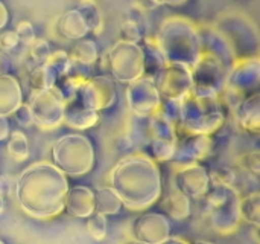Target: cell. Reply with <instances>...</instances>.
I'll use <instances>...</instances> for the list:
<instances>
[{
    "mask_svg": "<svg viewBox=\"0 0 260 244\" xmlns=\"http://www.w3.org/2000/svg\"><path fill=\"white\" fill-rule=\"evenodd\" d=\"M209 176H210V182L213 185L235 186V182H236V174L229 167H222V168L213 170L212 173H209Z\"/></svg>",
    "mask_w": 260,
    "mask_h": 244,
    "instance_id": "f1b7e54d",
    "label": "cell"
},
{
    "mask_svg": "<svg viewBox=\"0 0 260 244\" xmlns=\"http://www.w3.org/2000/svg\"><path fill=\"white\" fill-rule=\"evenodd\" d=\"M239 200L241 196L239 193H236L227 203H224L222 206L213 208L210 209V222H212V228L218 232V234H233L239 223H241V212H239Z\"/></svg>",
    "mask_w": 260,
    "mask_h": 244,
    "instance_id": "4fadbf2b",
    "label": "cell"
},
{
    "mask_svg": "<svg viewBox=\"0 0 260 244\" xmlns=\"http://www.w3.org/2000/svg\"><path fill=\"white\" fill-rule=\"evenodd\" d=\"M161 2L160 0H137V8L140 9V11H149V9H154V8H157L158 5H160Z\"/></svg>",
    "mask_w": 260,
    "mask_h": 244,
    "instance_id": "8d00e7d4",
    "label": "cell"
},
{
    "mask_svg": "<svg viewBox=\"0 0 260 244\" xmlns=\"http://www.w3.org/2000/svg\"><path fill=\"white\" fill-rule=\"evenodd\" d=\"M161 3H168V5H181V3H184V2H187V0H160Z\"/></svg>",
    "mask_w": 260,
    "mask_h": 244,
    "instance_id": "60d3db41",
    "label": "cell"
},
{
    "mask_svg": "<svg viewBox=\"0 0 260 244\" xmlns=\"http://www.w3.org/2000/svg\"><path fill=\"white\" fill-rule=\"evenodd\" d=\"M98 121H99V112L85 109L76 102H75V107L72 104L66 105L64 122H67V125L75 128V130L84 131L87 128L94 127L98 124Z\"/></svg>",
    "mask_w": 260,
    "mask_h": 244,
    "instance_id": "e0dca14e",
    "label": "cell"
},
{
    "mask_svg": "<svg viewBox=\"0 0 260 244\" xmlns=\"http://www.w3.org/2000/svg\"><path fill=\"white\" fill-rule=\"evenodd\" d=\"M56 78L58 75L55 73V70L47 66V64H38L29 76V84L35 92H43V90H49L53 89L56 86Z\"/></svg>",
    "mask_w": 260,
    "mask_h": 244,
    "instance_id": "44dd1931",
    "label": "cell"
},
{
    "mask_svg": "<svg viewBox=\"0 0 260 244\" xmlns=\"http://www.w3.org/2000/svg\"><path fill=\"white\" fill-rule=\"evenodd\" d=\"M123 208L120 197L111 186H104L94 191V212L105 217L117 215Z\"/></svg>",
    "mask_w": 260,
    "mask_h": 244,
    "instance_id": "ffe728a7",
    "label": "cell"
},
{
    "mask_svg": "<svg viewBox=\"0 0 260 244\" xmlns=\"http://www.w3.org/2000/svg\"><path fill=\"white\" fill-rule=\"evenodd\" d=\"M87 223V232L88 235L96 240V241H102L105 240L107 237V232H108V222H107V217L102 215V214H98V212H93L90 217L85 219Z\"/></svg>",
    "mask_w": 260,
    "mask_h": 244,
    "instance_id": "4316f807",
    "label": "cell"
},
{
    "mask_svg": "<svg viewBox=\"0 0 260 244\" xmlns=\"http://www.w3.org/2000/svg\"><path fill=\"white\" fill-rule=\"evenodd\" d=\"M120 35H122V41H126V43H137L142 40V31L137 21L134 20H126L122 23Z\"/></svg>",
    "mask_w": 260,
    "mask_h": 244,
    "instance_id": "4dcf8cb0",
    "label": "cell"
},
{
    "mask_svg": "<svg viewBox=\"0 0 260 244\" xmlns=\"http://www.w3.org/2000/svg\"><path fill=\"white\" fill-rule=\"evenodd\" d=\"M239 212L241 220H245L254 226H259L260 222V194L251 193L247 197H241L239 200Z\"/></svg>",
    "mask_w": 260,
    "mask_h": 244,
    "instance_id": "cb8c5ba5",
    "label": "cell"
},
{
    "mask_svg": "<svg viewBox=\"0 0 260 244\" xmlns=\"http://www.w3.org/2000/svg\"><path fill=\"white\" fill-rule=\"evenodd\" d=\"M9 21V11L6 8V5L0 0V29H3Z\"/></svg>",
    "mask_w": 260,
    "mask_h": 244,
    "instance_id": "74e56055",
    "label": "cell"
},
{
    "mask_svg": "<svg viewBox=\"0 0 260 244\" xmlns=\"http://www.w3.org/2000/svg\"><path fill=\"white\" fill-rule=\"evenodd\" d=\"M46 64L50 66L58 76H66L70 72V69H72V60L62 50L50 53V57H49V60H47Z\"/></svg>",
    "mask_w": 260,
    "mask_h": 244,
    "instance_id": "83f0119b",
    "label": "cell"
},
{
    "mask_svg": "<svg viewBox=\"0 0 260 244\" xmlns=\"http://www.w3.org/2000/svg\"><path fill=\"white\" fill-rule=\"evenodd\" d=\"M116 96L117 95L113 81L105 76H99L85 81L81 86L75 101H78V104H81L85 109L101 112L111 107L116 101Z\"/></svg>",
    "mask_w": 260,
    "mask_h": 244,
    "instance_id": "ba28073f",
    "label": "cell"
},
{
    "mask_svg": "<svg viewBox=\"0 0 260 244\" xmlns=\"http://www.w3.org/2000/svg\"><path fill=\"white\" fill-rule=\"evenodd\" d=\"M160 96L168 101H183L192 92V72L186 64L171 63L158 70L157 81L154 83Z\"/></svg>",
    "mask_w": 260,
    "mask_h": 244,
    "instance_id": "8992f818",
    "label": "cell"
},
{
    "mask_svg": "<svg viewBox=\"0 0 260 244\" xmlns=\"http://www.w3.org/2000/svg\"><path fill=\"white\" fill-rule=\"evenodd\" d=\"M72 60L82 66H90L98 60V47L91 40H81L72 52Z\"/></svg>",
    "mask_w": 260,
    "mask_h": 244,
    "instance_id": "484cf974",
    "label": "cell"
},
{
    "mask_svg": "<svg viewBox=\"0 0 260 244\" xmlns=\"http://www.w3.org/2000/svg\"><path fill=\"white\" fill-rule=\"evenodd\" d=\"M210 185L212 182L209 171L200 164L180 167L175 174V188L184 193L189 199L204 197Z\"/></svg>",
    "mask_w": 260,
    "mask_h": 244,
    "instance_id": "7c38bea8",
    "label": "cell"
},
{
    "mask_svg": "<svg viewBox=\"0 0 260 244\" xmlns=\"http://www.w3.org/2000/svg\"><path fill=\"white\" fill-rule=\"evenodd\" d=\"M0 244H5V243H3V241H2V240H0Z\"/></svg>",
    "mask_w": 260,
    "mask_h": 244,
    "instance_id": "f6af8a7d",
    "label": "cell"
},
{
    "mask_svg": "<svg viewBox=\"0 0 260 244\" xmlns=\"http://www.w3.org/2000/svg\"><path fill=\"white\" fill-rule=\"evenodd\" d=\"M12 115H14L17 124L23 128H27L34 124V116H32V110H30L29 104H21Z\"/></svg>",
    "mask_w": 260,
    "mask_h": 244,
    "instance_id": "836d02e7",
    "label": "cell"
},
{
    "mask_svg": "<svg viewBox=\"0 0 260 244\" xmlns=\"http://www.w3.org/2000/svg\"><path fill=\"white\" fill-rule=\"evenodd\" d=\"M8 153L15 162H24L29 157V141L21 130H14L9 133Z\"/></svg>",
    "mask_w": 260,
    "mask_h": 244,
    "instance_id": "7402d4cb",
    "label": "cell"
},
{
    "mask_svg": "<svg viewBox=\"0 0 260 244\" xmlns=\"http://www.w3.org/2000/svg\"><path fill=\"white\" fill-rule=\"evenodd\" d=\"M126 96L131 110L140 118H152L161 105V96L151 79L133 81L126 90Z\"/></svg>",
    "mask_w": 260,
    "mask_h": 244,
    "instance_id": "9c48e42d",
    "label": "cell"
},
{
    "mask_svg": "<svg viewBox=\"0 0 260 244\" xmlns=\"http://www.w3.org/2000/svg\"><path fill=\"white\" fill-rule=\"evenodd\" d=\"M236 110L239 125L248 133H259V95H253L248 99L242 101Z\"/></svg>",
    "mask_w": 260,
    "mask_h": 244,
    "instance_id": "d6986e66",
    "label": "cell"
},
{
    "mask_svg": "<svg viewBox=\"0 0 260 244\" xmlns=\"http://www.w3.org/2000/svg\"><path fill=\"white\" fill-rule=\"evenodd\" d=\"M259 157H260L259 150H254V151H250V153L244 154V156H242V159H241V165H242V168H245L247 171H250V173H253V174L259 176V171H260Z\"/></svg>",
    "mask_w": 260,
    "mask_h": 244,
    "instance_id": "d6a6232c",
    "label": "cell"
},
{
    "mask_svg": "<svg viewBox=\"0 0 260 244\" xmlns=\"http://www.w3.org/2000/svg\"><path fill=\"white\" fill-rule=\"evenodd\" d=\"M78 11L84 17V20L88 26V31H93L94 34L101 32L104 20H102L101 8L98 6V3L94 0H81Z\"/></svg>",
    "mask_w": 260,
    "mask_h": 244,
    "instance_id": "d4e9b609",
    "label": "cell"
},
{
    "mask_svg": "<svg viewBox=\"0 0 260 244\" xmlns=\"http://www.w3.org/2000/svg\"><path fill=\"white\" fill-rule=\"evenodd\" d=\"M160 200H161L160 203H161L163 212L166 214L168 219H172L175 222H184L192 214L190 199L177 188L169 191L165 197H160Z\"/></svg>",
    "mask_w": 260,
    "mask_h": 244,
    "instance_id": "2e32d148",
    "label": "cell"
},
{
    "mask_svg": "<svg viewBox=\"0 0 260 244\" xmlns=\"http://www.w3.org/2000/svg\"><path fill=\"white\" fill-rule=\"evenodd\" d=\"M171 222L160 212L142 214L133 226V235L136 240L146 244H161L171 237Z\"/></svg>",
    "mask_w": 260,
    "mask_h": 244,
    "instance_id": "30bf717a",
    "label": "cell"
},
{
    "mask_svg": "<svg viewBox=\"0 0 260 244\" xmlns=\"http://www.w3.org/2000/svg\"><path fill=\"white\" fill-rule=\"evenodd\" d=\"M224 122L222 109L218 98H198L187 96L181 101V113L178 127L180 130L192 134H212Z\"/></svg>",
    "mask_w": 260,
    "mask_h": 244,
    "instance_id": "277c9868",
    "label": "cell"
},
{
    "mask_svg": "<svg viewBox=\"0 0 260 244\" xmlns=\"http://www.w3.org/2000/svg\"><path fill=\"white\" fill-rule=\"evenodd\" d=\"M23 104L20 83L12 75H0V115L9 116Z\"/></svg>",
    "mask_w": 260,
    "mask_h": 244,
    "instance_id": "9a60e30c",
    "label": "cell"
},
{
    "mask_svg": "<svg viewBox=\"0 0 260 244\" xmlns=\"http://www.w3.org/2000/svg\"><path fill=\"white\" fill-rule=\"evenodd\" d=\"M189 244H213V243L206 241V240H197V241H193V243H189Z\"/></svg>",
    "mask_w": 260,
    "mask_h": 244,
    "instance_id": "ee69618b",
    "label": "cell"
},
{
    "mask_svg": "<svg viewBox=\"0 0 260 244\" xmlns=\"http://www.w3.org/2000/svg\"><path fill=\"white\" fill-rule=\"evenodd\" d=\"M29 107L32 110L34 124L44 130H53L64 122L66 102L55 87L35 92Z\"/></svg>",
    "mask_w": 260,
    "mask_h": 244,
    "instance_id": "52a82bcc",
    "label": "cell"
},
{
    "mask_svg": "<svg viewBox=\"0 0 260 244\" xmlns=\"http://www.w3.org/2000/svg\"><path fill=\"white\" fill-rule=\"evenodd\" d=\"M58 31L61 35L70 40H81L90 32L84 17L78 9H70L64 15H61L58 21Z\"/></svg>",
    "mask_w": 260,
    "mask_h": 244,
    "instance_id": "ac0fdd59",
    "label": "cell"
},
{
    "mask_svg": "<svg viewBox=\"0 0 260 244\" xmlns=\"http://www.w3.org/2000/svg\"><path fill=\"white\" fill-rule=\"evenodd\" d=\"M110 70L113 76L122 83H133L143 76L145 50L137 43H117L110 52Z\"/></svg>",
    "mask_w": 260,
    "mask_h": 244,
    "instance_id": "5b68a950",
    "label": "cell"
},
{
    "mask_svg": "<svg viewBox=\"0 0 260 244\" xmlns=\"http://www.w3.org/2000/svg\"><path fill=\"white\" fill-rule=\"evenodd\" d=\"M15 34L18 37V41L23 43L24 46H30L35 41V29L32 23L29 21H20L15 28Z\"/></svg>",
    "mask_w": 260,
    "mask_h": 244,
    "instance_id": "1f68e13d",
    "label": "cell"
},
{
    "mask_svg": "<svg viewBox=\"0 0 260 244\" xmlns=\"http://www.w3.org/2000/svg\"><path fill=\"white\" fill-rule=\"evenodd\" d=\"M180 136L181 138L177 139V150L174 156L180 167L198 164V160L206 159L213 148V142L209 134L186 133Z\"/></svg>",
    "mask_w": 260,
    "mask_h": 244,
    "instance_id": "8fae6325",
    "label": "cell"
},
{
    "mask_svg": "<svg viewBox=\"0 0 260 244\" xmlns=\"http://www.w3.org/2000/svg\"><path fill=\"white\" fill-rule=\"evenodd\" d=\"M18 43L20 41H18L15 31H6L0 35V46L3 49H14V47H17Z\"/></svg>",
    "mask_w": 260,
    "mask_h": 244,
    "instance_id": "e575fe53",
    "label": "cell"
},
{
    "mask_svg": "<svg viewBox=\"0 0 260 244\" xmlns=\"http://www.w3.org/2000/svg\"><path fill=\"white\" fill-rule=\"evenodd\" d=\"M3 209H5V199L0 196V214L3 212Z\"/></svg>",
    "mask_w": 260,
    "mask_h": 244,
    "instance_id": "7bdbcfd3",
    "label": "cell"
},
{
    "mask_svg": "<svg viewBox=\"0 0 260 244\" xmlns=\"http://www.w3.org/2000/svg\"><path fill=\"white\" fill-rule=\"evenodd\" d=\"M9 189H11V182H9V179H8L6 176L0 174V196L5 197V196L9 193Z\"/></svg>",
    "mask_w": 260,
    "mask_h": 244,
    "instance_id": "f35d334b",
    "label": "cell"
},
{
    "mask_svg": "<svg viewBox=\"0 0 260 244\" xmlns=\"http://www.w3.org/2000/svg\"><path fill=\"white\" fill-rule=\"evenodd\" d=\"M96 153L93 142L79 133L59 138L52 147V164L66 176L79 177L94 168Z\"/></svg>",
    "mask_w": 260,
    "mask_h": 244,
    "instance_id": "3957f363",
    "label": "cell"
},
{
    "mask_svg": "<svg viewBox=\"0 0 260 244\" xmlns=\"http://www.w3.org/2000/svg\"><path fill=\"white\" fill-rule=\"evenodd\" d=\"M110 186L131 211H146L163 196L160 167L148 154L120 159L110 173Z\"/></svg>",
    "mask_w": 260,
    "mask_h": 244,
    "instance_id": "7a4b0ae2",
    "label": "cell"
},
{
    "mask_svg": "<svg viewBox=\"0 0 260 244\" xmlns=\"http://www.w3.org/2000/svg\"><path fill=\"white\" fill-rule=\"evenodd\" d=\"M177 150V141H169V139H161V138H154L149 144V153L148 156L158 162H168L172 160L175 156Z\"/></svg>",
    "mask_w": 260,
    "mask_h": 244,
    "instance_id": "603a6c76",
    "label": "cell"
},
{
    "mask_svg": "<svg viewBox=\"0 0 260 244\" xmlns=\"http://www.w3.org/2000/svg\"><path fill=\"white\" fill-rule=\"evenodd\" d=\"M125 244H146V243H143V241H140V240H136V238H133V240L126 241Z\"/></svg>",
    "mask_w": 260,
    "mask_h": 244,
    "instance_id": "b9f144b4",
    "label": "cell"
},
{
    "mask_svg": "<svg viewBox=\"0 0 260 244\" xmlns=\"http://www.w3.org/2000/svg\"><path fill=\"white\" fill-rule=\"evenodd\" d=\"M161 244H189L186 240H183V238H180V237H169L165 243H161Z\"/></svg>",
    "mask_w": 260,
    "mask_h": 244,
    "instance_id": "ab89813d",
    "label": "cell"
},
{
    "mask_svg": "<svg viewBox=\"0 0 260 244\" xmlns=\"http://www.w3.org/2000/svg\"><path fill=\"white\" fill-rule=\"evenodd\" d=\"M66 211L76 219H87L94 212V191L84 185L70 186L66 196Z\"/></svg>",
    "mask_w": 260,
    "mask_h": 244,
    "instance_id": "5bb4252c",
    "label": "cell"
},
{
    "mask_svg": "<svg viewBox=\"0 0 260 244\" xmlns=\"http://www.w3.org/2000/svg\"><path fill=\"white\" fill-rule=\"evenodd\" d=\"M50 46L43 38H35V41L30 44V57L38 64H46L50 57Z\"/></svg>",
    "mask_w": 260,
    "mask_h": 244,
    "instance_id": "f546056e",
    "label": "cell"
},
{
    "mask_svg": "<svg viewBox=\"0 0 260 244\" xmlns=\"http://www.w3.org/2000/svg\"><path fill=\"white\" fill-rule=\"evenodd\" d=\"M67 176L52 162L29 165L18 177L15 196L20 208L32 219L52 220L66 211Z\"/></svg>",
    "mask_w": 260,
    "mask_h": 244,
    "instance_id": "6da1fadb",
    "label": "cell"
},
{
    "mask_svg": "<svg viewBox=\"0 0 260 244\" xmlns=\"http://www.w3.org/2000/svg\"><path fill=\"white\" fill-rule=\"evenodd\" d=\"M9 133H11V125H9L8 116L0 115V142L2 141H6L8 136H9Z\"/></svg>",
    "mask_w": 260,
    "mask_h": 244,
    "instance_id": "d590c367",
    "label": "cell"
}]
</instances>
